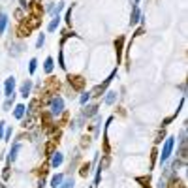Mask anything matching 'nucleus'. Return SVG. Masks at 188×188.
Masks as SVG:
<instances>
[{
	"mask_svg": "<svg viewBox=\"0 0 188 188\" xmlns=\"http://www.w3.org/2000/svg\"><path fill=\"white\" fill-rule=\"evenodd\" d=\"M173 147H175V137L169 136L164 145H162V154H160V164H166L169 158H171V153H173Z\"/></svg>",
	"mask_w": 188,
	"mask_h": 188,
	"instance_id": "f257e3e1",
	"label": "nucleus"
},
{
	"mask_svg": "<svg viewBox=\"0 0 188 188\" xmlns=\"http://www.w3.org/2000/svg\"><path fill=\"white\" fill-rule=\"evenodd\" d=\"M49 109H51V115H60L64 111V98L62 96H53L51 102H49Z\"/></svg>",
	"mask_w": 188,
	"mask_h": 188,
	"instance_id": "f03ea898",
	"label": "nucleus"
},
{
	"mask_svg": "<svg viewBox=\"0 0 188 188\" xmlns=\"http://www.w3.org/2000/svg\"><path fill=\"white\" fill-rule=\"evenodd\" d=\"M15 94V77L9 75L6 81H4V96L6 98H11Z\"/></svg>",
	"mask_w": 188,
	"mask_h": 188,
	"instance_id": "7ed1b4c3",
	"label": "nucleus"
},
{
	"mask_svg": "<svg viewBox=\"0 0 188 188\" xmlns=\"http://www.w3.org/2000/svg\"><path fill=\"white\" fill-rule=\"evenodd\" d=\"M62 162H64V154H62V153H58V151H56V153H51V162H49V164H51L53 169H56Z\"/></svg>",
	"mask_w": 188,
	"mask_h": 188,
	"instance_id": "20e7f679",
	"label": "nucleus"
},
{
	"mask_svg": "<svg viewBox=\"0 0 188 188\" xmlns=\"http://www.w3.org/2000/svg\"><path fill=\"white\" fill-rule=\"evenodd\" d=\"M24 115H26V105H24V104H17L15 109H13V117L19 119V121H23Z\"/></svg>",
	"mask_w": 188,
	"mask_h": 188,
	"instance_id": "39448f33",
	"label": "nucleus"
},
{
	"mask_svg": "<svg viewBox=\"0 0 188 188\" xmlns=\"http://www.w3.org/2000/svg\"><path fill=\"white\" fill-rule=\"evenodd\" d=\"M19 151H21V143H17V141H15V143L11 145L9 153H8V162H15V158H17Z\"/></svg>",
	"mask_w": 188,
	"mask_h": 188,
	"instance_id": "423d86ee",
	"label": "nucleus"
},
{
	"mask_svg": "<svg viewBox=\"0 0 188 188\" xmlns=\"http://www.w3.org/2000/svg\"><path fill=\"white\" fill-rule=\"evenodd\" d=\"M30 90H32V81H30V79H26V81L21 85L19 92H21V96H23V98H28V96H30Z\"/></svg>",
	"mask_w": 188,
	"mask_h": 188,
	"instance_id": "0eeeda50",
	"label": "nucleus"
},
{
	"mask_svg": "<svg viewBox=\"0 0 188 188\" xmlns=\"http://www.w3.org/2000/svg\"><path fill=\"white\" fill-rule=\"evenodd\" d=\"M62 181H64V175H62V173H56V175H53V177H51L49 186H51V188H58L60 185H62Z\"/></svg>",
	"mask_w": 188,
	"mask_h": 188,
	"instance_id": "6e6552de",
	"label": "nucleus"
},
{
	"mask_svg": "<svg viewBox=\"0 0 188 188\" xmlns=\"http://www.w3.org/2000/svg\"><path fill=\"white\" fill-rule=\"evenodd\" d=\"M141 17H143V13H141V9L136 6V8H134V11H132V19H130V24H137V23L141 21Z\"/></svg>",
	"mask_w": 188,
	"mask_h": 188,
	"instance_id": "1a4fd4ad",
	"label": "nucleus"
},
{
	"mask_svg": "<svg viewBox=\"0 0 188 188\" xmlns=\"http://www.w3.org/2000/svg\"><path fill=\"white\" fill-rule=\"evenodd\" d=\"M58 26H60V15H53L51 23L47 24V30H49V32H55V30H56Z\"/></svg>",
	"mask_w": 188,
	"mask_h": 188,
	"instance_id": "9d476101",
	"label": "nucleus"
},
{
	"mask_svg": "<svg viewBox=\"0 0 188 188\" xmlns=\"http://www.w3.org/2000/svg\"><path fill=\"white\" fill-rule=\"evenodd\" d=\"M104 102H105L107 105H113V104L117 102V92H115V90H107V94H105Z\"/></svg>",
	"mask_w": 188,
	"mask_h": 188,
	"instance_id": "9b49d317",
	"label": "nucleus"
},
{
	"mask_svg": "<svg viewBox=\"0 0 188 188\" xmlns=\"http://www.w3.org/2000/svg\"><path fill=\"white\" fill-rule=\"evenodd\" d=\"M43 70H45V73H51V72L55 70V64H53V56H47V58H45V62H43Z\"/></svg>",
	"mask_w": 188,
	"mask_h": 188,
	"instance_id": "f8f14e48",
	"label": "nucleus"
},
{
	"mask_svg": "<svg viewBox=\"0 0 188 188\" xmlns=\"http://www.w3.org/2000/svg\"><path fill=\"white\" fill-rule=\"evenodd\" d=\"M6 26H8V15L0 11V36L4 34V30H6Z\"/></svg>",
	"mask_w": 188,
	"mask_h": 188,
	"instance_id": "ddd939ff",
	"label": "nucleus"
},
{
	"mask_svg": "<svg viewBox=\"0 0 188 188\" xmlns=\"http://www.w3.org/2000/svg\"><path fill=\"white\" fill-rule=\"evenodd\" d=\"M98 113V105H87V109H85V117H92V115H96Z\"/></svg>",
	"mask_w": 188,
	"mask_h": 188,
	"instance_id": "4468645a",
	"label": "nucleus"
},
{
	"mask_svg": "<svg viewBox=\"0 0 188 188\" xmlns=\"http://www.w3.org/2000/svg\"><path fill=\"white\" fill-rule=\"evenodd\" d=\"M36 68H38V58H30V62H28V73L32 75L36 72Z\"/></svg>",
	"mask_w": 188,
	"mask_h": 188,
	"instance_id": "2eb2a0df",
	"label": "nucleus"
},
{
	"mask_svg": "<svg viewBox=\"0 0 188 188\" xmlns=\"http://www.w3.org/2000/svg\"><path fill=\"white\" fill-rule=\"evenodd\" d=\"M68 79H70V83H73L75 89H81V87H83V79H81V77H72V75H70Z\"/></svg>",
	"mask_w": 188,
	"mask_h": 188,
	"instance_id": "dca6fc26",
	"label": "nucleus"
},
{
	"mask_svg": "<svg viewBox=\"0 0 188 188\" xmlns=\"http://www.w3.org/2000/svg\"><path fill=\"white\" fill-rule=\"evenodd\" d=\"M90 98H92V96H90V92H83V94H81V98H79V104H81V105H87V104L90 102Z\"/></svg>",
	"mask_w": 188,
	"mask_h": 188,
	"instance_id": "f3484780",
	"label": "nucleus"
},
{
	"mask_svg": "<svg viewBox=\"0 0 188 188\" xmlns=\"http://www.w3.org/2000/svg\"><path fill=\"white\" fill-rule=\"evenodd\" d=\"M13 100H15V94H13L11 98H6V102H4V111H9V107L13 105Z\"/></svg>",
	"mask_w": 188,
	"mask_h": 188,
	"instance_id": "a211bd4d",
	"label": "nucleus"
},
{
	"mask_svg": "<svg viewBox=\"0 0 188 188\" xmlns=\"http://www.w3.org/2000/svg\"><path fill=\"white\" fill-rule=\"evenodd\" d=\"M73 185H75V183H73V179H64V181H62V185H60L58 188H73Z\"/></svg>",
	"mask_w": 188,
	"mask_h": 188,
	"instance_id": "6ab92c4d",
	"label": "nucleus"
},
{
	"mask_svg": "<svg viewBox=\"0 0 188 188\" xmlns=\"http://www.w3.org/2000/svg\"><path fill=\"white\" fill-rule=\"evenodd\" d=\"M43 43H45V34H40V36H38V40H36V47L40 49Z\"/></svg>",
	"mask_w": 188,
	"mask_h": 188,
	"instance_id": "aec40b11",
	"label": "nucleus"
},
{
	"mask_svg": "<svg viewBox=\"0 0 188 188\" xmlns=\"http://www.w3.org/2000/svg\"><path fill=\"white\" fill-rule=\"evenodd\" d=\"M89 168H90V164H89V162L81 166V175H83V177H87V175H89Z\"/></svg>",
	"mask_w": 188,
	"mask_h": 188,
	"instance_id": "412c9836",
	"label": "nucleus"
},
{
	"mask_svg": "<svg viewBox=\"0 0 188 188\" xmlns=\"http://www.w3.org/2000/svg\"><path fill=\"white\" fill-rule=\"evenodd\" d=\"M9 137H11V128H6V130H4V137H2V139H4V141H9Z\"/></svg>",
	"mask_w": 188,
	"mask_h": 188,
	"instance_id": "4be33fe9",
	"label": "nucleus"
},
{
	"mask_svg": "<svg viewBox=\"0 0 188 188\" xmlns=\"http://www.w3.org/2000/svg\"><path fill=\"white\" fill-rule=\"evenodd\" d=\"M4 126H6V122H4V121H0V139L4 137V130H6Z\"/></svg>",
	"mask_w": 188,
	"mask_h": 188,
	"instance_id": "5701e85b",
	"label": "nucleus"
},
{
	"mask_svg": "<svg viewBox=\"0 0 188 188\" xmlns=\"http://www.w3.org/2000/svg\"><path fill=\"white\" fill-rule=\"evenodd\" d=\"M130 2H132V6H134V8H136V6H137V2H139V0H130Z\"/></svg>",
	"mask_w": 188,
	"mask_h": 188,
	"instance_id": "b1692460",
	"label": "nucleus"
},
{
	"mask_svg": "<svg viewBox=\"0 0 188 188\" xmlns=\"http://www.w3.org/2000/svg\"><path fill=\"white\" fill-rule=\"evenodd\" d=\"M0 188H6V186H4V185H2V183H0Z\"/></svg>",
	"mask_w": 188,
	"mask_h": 188,
	"instance_id": "393cba45",
	"label": "nucleus"
}]
</instances>
